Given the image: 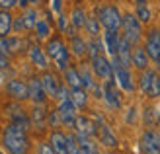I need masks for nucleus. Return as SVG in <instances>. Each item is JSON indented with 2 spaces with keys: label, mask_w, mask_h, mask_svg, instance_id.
I'll return each instance as SVG.
<instances>
[{
  "label": "nucleus",
  "mask_w": 160,
  "mask_h": 154,
  "mask_svg": "<svg viewBox=\"0 0 160 154\" xmlns=\"http://www.w3.org/2000/svg\"><path fill=\"white\" fill-rule=\"evenodd\" d=\"M37 154H57V150L51 147V142H41L37 148Z\"/></svg>",
  "instance_id": "nucleus-35"
},
{
  "label": "nucleus",
  "mask_w": 160,
  "mask_h": 154,
  "mask_svg": "<svg viewBox=\"0 0 160 154\" xmlns=\"http://www.w3.org/2000/svg\"><path fill=\"white\" fill-rule=\"evenodd\" d=\"M35 37L37 39H47V37H49L51 35V26H49V22H47V20H37V23H35Z\"/></svg>",
  "instance_id": "nucleus-28"
},
{
  "label": "nucleus",
  "mask_w": 160,
  "mask_h": 154,
  "mask_svg": "<svg viewBox=\"0 0 160 154\" xmlns=\"http://www.w3.org/2000/svg\"><path fill=\"white\" fill-rule=\"evenodd\" d=\"M68 98L72 100V103L76 105V107H84V105L88 103V92L84 90V88H74V90H70Z\"/></svg>",
  "instance_id": "nucleus-25"
},
{
  "label": "nucleus",
  "mask_w": 160,
  "mask_h": 154,
  "mask_svg": "<svg viewBox=\"0 0 160 154\" xmlns=\"http://www.w3.org/2000/svg\"><path fill=\"white\" fill-rule=\"evenodd\" d=\"M154 78H156V72L154 70H142L141 74V90L145 92L147 96H150V90H152V84H154Z\"/></svg>",
  "instance_id": "nucleus-24"
},
{
  "label": "nucleus",
  "mask_w": 160,
  "mask_h": 154,
  "mask_svg": "<svg viewBox=\"0 0 160 154\" xmlns=\"http://www.w3.org/2000/svg\"><path fill=\"white\" fill-rule=\"evenodd\" d=\"M100 26H102V23H100V20H98V18H88V20H86L84 29H86L92 37H98V35H100Z\"/></svg>",
  "instance_id": "nucleus-32"
},
{
  "label": "nucleus",
  "mask_w": 160,
  "mask_h": 154,
  "mask_svg": "<svg viewBox=\"0 0 160 154\" xmlns=\"http://www.w3.org/2000/svg\"><path fill=\"white\" fill-rule=\"evenodd\" d=\"M111 67H113V78L117 80V84L121 86L125 92H133L135 90V84H133V76H131L129 68L123 67L115 57H113V61H111Z\"/></svg>",
  "instance_id": "nucleus-5"
},
{
  "label": "nucleus",
  "mask_w": 160,
  "mask_h": 154,
  "mask_svg": "<svg viewBox=\"0 0 160 154\" xmlns=\"http://www.w3.org/2000/svg\"><path fill=\"white\" fill-rule=\"evenodd\" d=\"M98 137H100V142L103 147H108V148H115L119 144L117 137L113 135V131H111L106 123H98Z\"/></svg>",
  "instance_id": "nucleus-16"
},
{
  "label": "nucleus",
  "mask_w": 160,
  "mask_h": 154,
  "mask_svg": "<svg viewBox=\"0 0 160 154\" xmlns=\"http://www.w3.org/2000/svg\"><path fill=\"white\" fill-rule=\"evenodd\" d=\"M47 117H49V111L45 109L43 103H35L33 109L29 111V121H31V127L41 131V129L47 125Z\"/></svg>",
  "instance_id": "nucleus-13"
},
{
  "label": "nucleus",
  "mask_w": 160,
  "mask_h": 154,
  "mask_svg": "<svg viewBox=\"0 0 160 154\" xmlns=\"http://www.w3.org/2000/svg\"><path fill=\"white\" fill-rule=\"evenodd\" d=\"M148 59H150V57L147 55V51L142 49V47L135 45V49L131 53V64H133V67H137L139 70H147L148 68Z\"/></svg>",
  "instance_id": "nucleus-21"
},
{
  "label": "nucleus",
  "mask_w": 160,
  "mask_h": 154,
  "mask_svg": "<svg viewBox=\"0 0 160 154\" xmlns=\"http://www.w3.org/2000/svg\"><path fill=\"white\" fill-rule=\"evenodd\" d=\"M76 109H78V107L72 103V100H70V98L62 100V102L59 103V107H57L59 117H61V123H62V125H74V119L78 117V115H76Z\"/></svg>",
  "instance_id": "nucleus-8"
},
{
  "label": "nucleus",
  "mask_w": 160,
  "mask_h": 154,
  "mask_svg": "<svg viewBox=\"0 0 160 154\" xmlns=\"http://www.w3.org/2000/svg\"><path fill=\"white\" fill-rule=\"evenodd\" d=\"M43 80V86H45V92L49 98H57L59 96V90H61V84H59V78L53 74V72H45L41 76Z\"/></svg>",
  "instance_id": "nucleus-18"
},
{
  "label": "nucleus",
  "mask_w": 160,
  "mask_h": 154,
  "mask_svg": "<svg viewBox=\"0 0 160 154\" xmlns=\"http://www.w3.org/2000/svg\"><path fill=\"white\" fill-rule=\"evenodd\" d=\"M31 2H33V4H37V2H41V0H31Z\"/></svg>",
  "instance_id": "nucleus-42"
},
{
  "label": "nucleus",
  "mask_w": 160,
  "mask_h": 154,
  "mask_svg": "<svg viewBox=\"0 0 160 154\" xmlns=\"http://www.w3.org/2000/svg\"><path fill=\"white\" fill-rule=\"evenodd\" d=\"M0 154H4V152H2V150H0Z\"/></svg>",
  "instance_id": "nucleus-45"
},
{
  "label": "nucleus",
  "mask_w": 160,
  "mask_h": 154,
  "mask_svg": "<svg viewBox=\"0 0 160 154\" xmlns=\"http://www.w3.org/2000/svg\"><path fill=\"white\" fill-rule=\"evenodd\" d=\"M28 88H29V100L33 103H45L47 100V92H45V86H43V80L41 78H29L28 82Z\"/></svg>",
  "instance_id": "nucleus-11"
},
{
  "label": "nucleus",
  "mask_w": 160,
  "mask_h": 154,
  "mask_svg": "<svg viewBox=\"0 0 160 154\" xmlns=\"http://www.w3.org/2000/svg\"><path fill=\"white\" fill-rule=\"evenodd\" d=\"M80 78H82V86L88 88V90H94L96 88V82L92 80V72L88 70V67H80Z\"/></svg>",
  "instance_id": "nucleus-31"
},
{
  "label": "nucleus",
  "mask_w": 160,
  "mask_h": 154,
  "mask_svg": "<svg viewBox=\"0 0 160 154\" xmlns=\"http://www.w3.org/2000/svg\"><path fill=\"white\" fill-rule=\"evenodd\" d=\"M86 20H88V16H86V12L82 10V8H74L72 16H70V23H72L76 29H80V27L86 26Z\"/></svg>",
  "instance_id": "nucleus-27"
},
{
  "label": "nucleus",
  "mask_w": 160,
  "mask_h": 154,
  "mask_svg": "<svg viewBox=\"0 0 160 154\" xmlns=\"http://www.w3.org/2000/svg\"><path fill=\"white\" fill-rule=\"evenodd\" d=\"M142 154H160V137L154 131H145L141 137Z\"/></svg>",
  "instance_id": "nucleus-9"
},
{
  "label": "nucleus",
  "mask_w": 160,
  "mask_h": 154,
  "mask_svg": "<svg viewBox=\"0 0 160 154\" xmlns=\"http://www.w3.org/2000/svg\"><path fill=\"white\" fill-rule=\"evenodd\" d=\"M70 49H72V55H76V57H84V55L88 53V43L84 41L82 37L74 35V37H70Z\"/></svg>",
  "instance_id": "nucleus-26"
},
{
  "label": "nucleus",
  "mask_w": 160,
  "mask_h": 154,
  "mask_svg": "<svg viewBox=\"0 0 160 154\" xmlns=\"http://www.w3.org/2000/svg\"><path fill=\"white\" fill-rule=\"evenodd\" d=\"M6 92L12 96L16 102H23V100H29V88L26 82H22V80H8L6 82Z\"/></svg>",
  "instance_id": "nucleus-7"
},
{
  "label": "nucleus",
  "mask_w": 160,
  "mask_h": 154,
  "mask_svg": "<svg viewBox=\"0 0 160 154\" xmlns=\"http://www.w3.org/2000/svg\"><path fill=\"white\" fill-rule=\"evenodd\" d=\"M98 20L106 29L119 31V27H121V23H123V16L119 14V10L115 6H103L98 12Z\"/></svg>",
  "instance_id": "nucleus-3"
},
{
  "label": "nucleus",
  "mask_w": 160,
  "mask_h": 154,
  "mask_svg": "<svg viewBox=\"0 0 160 154\" xmlns=\"http://www.w3.org/2000/svg\"><path fill=\"white\" fill-rule=\"evenodd\" d=\"M135 16L139 18V22L145 23V22L150 20V10H148L147 6H137V14H135Z\"/></svg>",
  "instance_id": "nucleus-33"
},
{
  "label": "nucleus",
  "mask_w": 160,
  "mask_h": 154,
  "mask_svg": "<svg viewBox=\"0 0 160 154\" xmlns=\"http://www.w3.org/2000/svg\"><path fill=\"white\" fill-rule=\"evenodd\" d=\"M28 55H29V61L33 62L37 68H47V67H49V61H47L49 57H47V53L39 45H31L29 51H28Z\"/></svg>",
  "instance_id": "nucleus-17"
},
{
  "label": "nucleus",
  "mask_w": 160,
  "mask_h": 154,
  "mask_svg": "<svg viewBox=\"0 0 160 154\" xmlns=\"http://www.w3.org/2000/svg\"><path fill=\"white\" fill-rule=\"evenodd\" d=\"M103 41H100L98 37H92L90 41H88V55H90V59H94V57H98L103 53Z\"/></svg>",
  "instance_id": "nucleus-29"
},
{
  "label": "nucleus",
  "mask_w": 160,
  "mask_h": 154,
  "mask_svg": "<svg viewBox=\"0 0 160 154\" xmlns=\"http://www.w3.org/2000/svg\"><path fill=\"white\" fill-rule=\"evenodd\" d=\"M2 147L8 154H28L29 152V139L28 127H23L16 121H10L2 135Z\"/></svg>",
  "instance_id": "nucleus-1"
},
{
  "label": "nucleus",
  "mask_w": 160,
  "mask_h": 154,
  "mask_svg": "<svg viewBox=\"0 0 160 154\" xmlns=\"http://www.w3.org/2000/svg\"><path fill=\"white\" fill-rule=\"evenodd\" d=\"M59 123H61L59 111H57V109H53V111H49V117H47V125H49V127H57Z\"/></svg>",
  "instance_id": "nucleus-34"
},
{
  "label": "nucleus",
  "mask_w": 160,
  "mask_h": 154,
  "mask_svg": "<svg viewBox=\"0 0 160 154\" xmlns=\"http://www.w3.org/2000/svg\"><path fill=\"white\" fill-rule=\"evenodd\" d=\"M145 51L152 61H158L160 57V31L152 29L150 33L147 35V45H145Z\"/></svg>",
  "instance_id": "nucleus-15"
},
{
  "label": "nucleus",
  "mask_w": 160,
  "mask_h": 154,
  "mask_svg": "<svg viewBox=\"0 0 160 154\" xmlns=\"http://www.w3.org/2000/svg\"><path fill=\"white\" fill-rule=\"evenodd\" d=\"M92 61V70H94V74L102 78V80H113V67H111V62L106 59V55H98V57H94Z\"/></svg>",
  "instance_id": "nucleus-6"
},
{
  "label": "nucleus",
  "mask_w": 160,
  "mask_h": 154,
  "mask_svg": "<svg viewBox=\"0 0 160 154\" xmlns=\"http://www.w3.org/2000/svg\"><path fill=\"white\" fill-rule=\"evenodd\" d=\"M23 47H26V41H23L22 37H0V51H2L4 55H16L23 51Z\"/></svg>",
  "instance_id": "nucleus-12"
},
{
  "label": "nucleus",
  "mask_w": 160,
  "mask_h": 154,
  "mask_svg": "<svg viewBox=\"0 0 160 154\" xmlns=\"http://www.w3.org/2000/svg\"><path fill=\"white\" fill-rule=\"evenodd\" d=\"M90 154H100V152H98V150H96V152H90Z\"/></svg>",
  "instance_id": "nucleus-44"
},
{
  "label": "nucleus",
  "mask_w": 160,
  "mask_h": 154,
  "mask_svg": "<svg viewBox=\"0 0 160 154\" xmlns=\"http://www.w3.org/2000/svg\"><path fill=\"white\" fill-rule=\"evenodd\" d=\"M59 29L61 31H67V18L62 14H59Z\"/></svg>",
  "instance_id": "nucleus-39"
},
{
  "label": "nucleus",
  "mask_w": 160,
  "mask_h": 154,
  "mask_svg": "<svg viewBox=\"0 0 160 154\" xmlns=\"http://www.w3.org/2000/svg\"><path fill=\"white\" fill-rule=\"evenodd\" d=\"M103 100L108 102L109 107L113 109H119L121 107V96H119V90L115 88V82L113 80H103Z\"/></svg>",
  "instance_id": "nucleus-10"
},
{
  "label": "nucleus",
  "mask_w": 160,
  "mask_h": 154,
  "mask_svg": "<svg viewBox=\"0 0 160 154\" xmlns=\"http://www.w3.org/2000/svg\"><path fill=\"white\" fill-rule=\"evenodd\" d=\"M145 2H147V0H137V6H147Z\"/></svg>",
  "instance_id": "nucleus-41"
},
{
  "label": "nucleus",
  "mask_w": 160,
  "mask_h": 154,
  "mask_svg": "<svg viewBox=\"0 0 160 154\" xmlns=\"http://www.w3.org/2000/svg\"><path fill=\"white\" fill-rule=\"evenodd\" d=\"M121 27H123V35L129 39V43L131 45H137L141 41V22L137 16H133V14H125L123 16V23H121Z\"/></svg>",
  "instance_id": "nucleus-4"
},
{
  "label": "nucleus",
  "mask_w": 160,
  "mask_h": 154,
  "mask_svg": "<svg viewBox=\"0 0 160 154\" xmlns=\"http://www.w3.org/2000/svg\"><path fill=\"white\" fill-rule=\"evenodd\" d=\"M156 62H158V67H160V57H158V61H156Z\"/></svg>",
  "instance_id": "nucleus-43"
},
{
  "label": "nucleus",
  "mask_w": 160,
  "mask_h": 154,
  "mask_svg": "<svg viewBox=\"0 0 160 154\" xmlns=\"http://www.w3.org/2000/svg\"><path fill=\"white\" fill-rule=\"evenodd\" d=\"M72 127H74V131L80 133V135H88V137L98 135V125H96L90 117H86V115H78L74 119V125Z\"/></svg>",
  "instance_id": "nucleus-14"
},
{
  "label": "nucleus",
  "mask_w": 160,
  "mask_h": 154,
  "mask_svg": "<svg viewBox=\"0 0 160 154\" xmlns=\"http://www.w3.org/2000/svg\"><path fill=\"white\" fill-rule=\"evenodd\" d=\"M62 76H65V84H67V88H70V90H74V88H84L78 68L68 67L67 70H62Z\"/></svg>",
  "instance_id": "nucleus-22"
},
{
  "label": "nucleus",
  "mask_w": 160,
  "mask_h": 154,
  "mask_svg": "<svg viewBox=\"0 0 160 154\" xmlns=\"http://www.w3.org/2000/svg\"><path fill=\"white\" fill-rule=\"evenodd\" d=\"M45 53L49 59H53V62L57 64L59 70H67L68 68V59H70V51L68 47L62 43L61 37H53L47 41V47H45Z\"/></svg>",
  "instance_id": "nucleus-2"
},
{
  "label": "nucleus",
  "mask_w": 160,
  "mask_h": 154,
  "mask_svg": "<svg viewBox=\"0 0 160 154\" xmlns=\"http://www.w3.org/2000/svg\"><path fill=\"white\" fill-rule=\"evenodd\" d=\"M51 8H53V12H57V14H61V8H62V4H61V0H51Z\"/></svg>",
  "instance_id": "nucleus-40"
},
{
  "label": "nucleus",
  "mask_w": 160,
  "mask_h": 154,
  "mask_svg": "<svg viewBox=\"0 0 160 154\" xmlns=\"http://www.w3.org/2000/svg\"><path fill=\"white\" fill-rule=\"evenodd\" d=\"M109 154H115V152H109Z\"/></svg>",
  "instance_id": "nucleus-46"
},
{
  "label": "nucleus",
  "mask_w": 160,
  "mask_h": 154,
  "mask_svg": "<svg viewBox=\"0 0 160 154\" xmlns=\"http://www.w3.org/2000/svg\"><path fill=\"white\" fill-rule=\"evenodd\" d=\"M8 67H10V59H8V55L0 51V70H6Z\"/></svg>",
  "instance_id": "nucleus-36"
},
{
  "label": "nucleus",
  "mask_w": 160,
  "mask_h": 154,
  "mask_svg": "<svg viewBox=\"0 0 160 154\" xmlns=\"http://www.w3.org/2000/svg\"><path fill=\"white\" fill-rule=\"evenodd\" d=\"M22 20H23V26H26V29H33L35 23H37V12L35 10H26L22 14Z\"/></svg>",
  "instance_id": "nucleus-30"
},
{
  "label": "nucleus",
  "mask_w": 160,
  "mask_h": 154,
  "mask_svg": "<svg viewBox=\"0 0 160 154\" xmlns=\"http://www.w3.org/2000/svg\"><path fill=\"white\" fill-rule=\"evenodd\" d=\"M14 29V16L10 10H0V37H8Z\"/></svg>",
  "instance_id": "nucleus-23"
},
{
  "label": "nucleus",
  "mask_w": 160,
  "mask_h": 154,
  "mask_svg": "<svg viewBox=\"0 0 160 154\" xmlns=\"http://www.w3.org/2000/svg\"><path fill=\"white\" fill-rule=\"evenodd\" d=\"M14 29H16V31H23V29H26V26H23V20H22V16H18V18L14 20Z\"/></svg>",
  "instance_id": "nucleus-38"
},
{
  "label": "nucleus",
  "mask_w": 160,
  "mask_h": 154,
  "mask_svg": "<svg viewBox=\"0 0 160 154\" xmlns=\"http://www.w3.org/2000/svg\"><path fill=\"white\" fill-rule=\"evenodd\" d=\"M119 37H121V33H117V31H113V29H106V33H103V47H106V51L111 57L117 55Z\"/></svg>",
  "instance_id": "nucleus-19"
},
{
  "label": "nucleus",
  "mask_w": 160,
  "mask_h": 154,
  "mask_svg": "<svg viewBox=\"0 0 160 154\" xmlns=\"http://www.w3.org/2000/svg\"><path fill=\"white\" fill-rule=\"evenodd\" d=\"M49 142H51V147L57 150V154H67V144H68V135L65 133H61V131H55L51 133L49 137Z\"/></svg>",
  "instance_id": "nucleus-20"
},
{
  "label": "nucleus",
  "mask_w": 160,
  "mask_h": 154,
  "mask_svg": "<svg viewBox=\"0 0 160 154\" xmlns=\"http://www.w3.org/2000/svg\"><path fill=\"white\" fill-rule=\"evenodd\" d=\"M16 4H18V0H0V8H2V10H10Z\"/></svg>",
  "instance_id": "nucleus-37"
}]
</instances>
